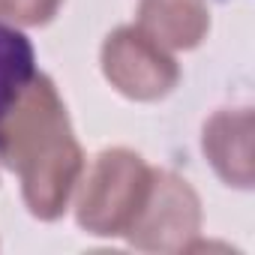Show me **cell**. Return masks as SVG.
I'll use <instances>...</instances> for the list:
<instances>
[{"label": "cell", "instance_id": "1", "mask_svg": "<svg viewBox=\"0 0 255 255\" xmlns=\"http://www.w3.org/2000/svg\"><path fill=\"white\" fill-rule=\"evenodd\" d=\"M0 156L18 171L21 195L33 216L51 222L66 210L84 174V153L51 78L33 75L3 114Z\"/></svg>", "mask_w": 255, "mask_h": 255}, {"label": "cell", "instance_id": "2", "mask_svg": "<svg viewBox=\"0 0 255 255\" xmlns=\"http://www.w3.org/2000/svg\"><path fill=\"white\" fill-rule=\"evenodd\" d=\"M150 180L153 168L138 153L126 147L102 150L81 186L78 225L99 237L126 234L150 192Z\"/></svg>", "mask_w": 255, "mask_h": 255}, {"label": "cell", "instance_id": "3", "mask_svg": "<svg viewBox=\"0 0 255 255\" xmlns=\"http://www.w3.org/2000/svg\"><path fill=\"white\" fill-rule=\"evenodd\" d=\"M102 72L114 90L138 102L162 99L180 78L168 48L150 39L141 27H120L105 39Z\"/></svg>", "mask_w": 255, "mask_h": 255}, {"label": "cell", "instance_id": "4", "mask_svg": "<svg viewBox=\"0 0 255 255\" xmlns=\"http://www.w3.org/2000/svg\"><path fill=\"white\" fill-rule=\"evenodd\" d=\"M198 225H201V201L195 189L177 174L153 168L150 192L126 237L138 249L177 252L189 246V237L198 234Z\"/></svg>", "mask_w": 255, "mask_h": 255}, {"label": "cell", "instance_id": "5", "mask_svg": "<svg viewBox=\"0 0 255 255\" xmlns=\"http://www.w3.org/2000/svg\"><path fill=\"white\" fill-rule=\"evenodd\" d=\"M204 153L228 186L252 183V114L249 108L216 111L204 126Z\"/></svg>", "mask_w": 255, "mask_h": 255}, {"label": "cell", "instance_id": "6", "mask_svg": "<svg viewBox=\"0 0 255 255\" xmlns=\"http://www.w3.org/2000/svg\"><path fill=\"white\" fill-rule=\"evenodd\" d=\"M138 27L162 48H195L210 27L207 3L204 0H141Z\"/></svg>", "mask_w": 255, "mask_h": 255}, {"label": "cell", "instance_id": "7", "mask_svg": "<svg viewBox=\"0 0 255 255\" xmlns=\"http://www.w3.org/2000/svg\"><path fill=\"white\" fill-rule=\"evenodd\" d=\"M33 75V45L15 27L0 24V120Z\"/></svg>", "mask_w": 255, "mask_h": 255}, {"label": "cell", "instance_id": "8", "mask_svg": "<svg viewBox=\"0 0 255 255\" xmlns=\"http://www.w3.org/2000/svg\"><path fill=\"white\" fill-rule=\"evenodd\" d=\"M60 0H0V18L15 24H45L54 18Z\"/></svg>", "mask_w": 255, "mask_h": 255}]
</instances>
